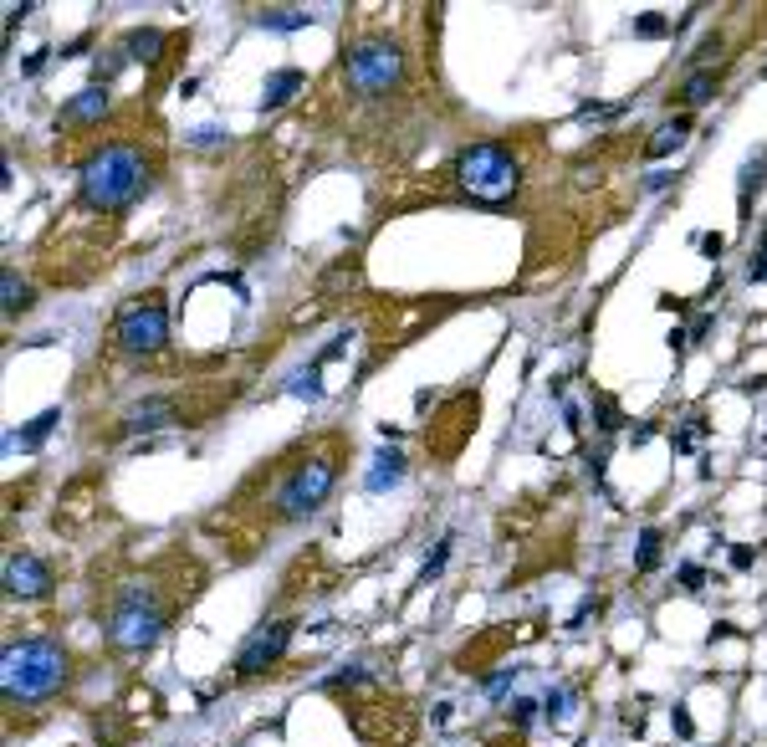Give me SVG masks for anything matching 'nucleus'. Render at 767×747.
<instances>
[{
	"label": "nucleus",
	"mask_w": 767,
	"mask_h": 747,
	"mask_svg": "<svg viewBox=\"0 0 767 747\" xmlns=\"http://www.w3.org/2000/svg\"><path fill=\"white\" fill-rule=\"evenodd\" d=\"M149 154L139 139H113V144H98L87 154V164L77 169V190H82V205L87 210H103V215H118L128 210L149 190Z\"/></svg>",
	"instance_id": "obj_1"
},
{
	"label": "nucleus",
	"mask_w": 767,
	"mask_h": 747,
	"mask_svg": "<svg viewBox=\"0 0 767 747\" xmlns=\"http://www.w3.org/2000/svg\"><path fill=\"white\" fill-rule=\"evenodd\" d=\"M72 676V661L62 640H47V635H31V640H11L6 655H0V691L16 707H36V701H52Z\"/></svg>",
	"instance_id": "obj_2"
},
{
	"label": "nucleus",
	"mask_w": 767,
	"mask_h": 747,
	"mask_svg": "<svg viewBox=\"0 0 767 747\" xmlns=\"http://www.w3.org/2000/svg\"><path fill=\"white\" fill-rule=\"evenodd\" d=\"M517 180H522V159L512 154V144L502 139H476L456 154V185L471 195V200H486V205H502L517 195Z\"/></svg>",
	"instance_id": "obj_3"
},
{
	"label": "nucleus",
	"mask_w": 767,
	"mask_h": 747,
	"mask_svg": "<svg viewBox=\"0 0 767 747\" xmlns=\"http://www.w3.org/2000/svg\"><path fill=\"white\" fill-rule=\"evenodd\" d=\"M169 604L159 599L154 584H128L118 599H113V614H108V640L128 655H144L159 645V635L169 630Z\"/></svg>",
	"instance_id": "obj_4"
},
{
	"label": "nucleus",
	"mask_w": 767,
	"mask_h": 747,
	"mask_svg": "<svg viewBox=\"0 0 767 747\" xmlns=\"http://www.w3.org/2000/svg\"><path fill=\"white\" fill-rule=\"evenodd\" d=\"M333 481H338V456H333V451L302 456V461L287 471L282 492H277V517H282V522H297V517H307V512H318V507L328 502V492H333Z\"/></svg>",
	"instance_id": "obj_5"
},
{
	"label": "nucleus",
	"mask_w": 767,
	"mask_h": 747,
	"mask_svg": "<svg viewBox=\"0 0 767 747\" xmlns=\"http://www.w3.org/2000/svg\"><path fill=\"white\" fill-rule=\"evenodd\" d=\"M343 77H348L353 93L379 98V93H389V87H399L404 52L394 47V41H358V47H348V57H343Z\"/></svg>",
	"instance_id": "obj_6"
},
{
	"label": "nucleus",
	"mask_w": 767,
	"mask_h": 747,
	"mask_svg": "<svg viewBox=\"0 0 767 747\" xmlns=\"http://www.w3.org/2000/svg\"><path fill=\"white\" fill-rule=\"evenodd\" d=\"M113 338L118 348H128V354H159V348L169 343V307L159 297H144L118 313L113 323Z\"/></svg>",
	"instance_id": "obj_7"
},
{
	"label": "nucleus",
	"mask_w": 767,
	"mask_h": 747,
	"mask_svg": "<svg viewBox=\"0 0 767 747\" xmlns=\"http://www.w3.org/2000/svg\"><path fill=\"white\" fill-rule=\"evenodd\" d=\"M292 630H297V620H266V625H256V630L241 640L236 661H231L236 681H256V676L272 671L282 655H287V645H292Z\"/></svg>",
	"instance_id": "obj_8"
},
{
	"label": "nucleus",
	"mask_w": 767,
	"mask_h": 747,
	"mask_svg": "<svg viewBox=\"0 0 767 747\" xmlns=\"http://www.w3.org/2000/svg\"><path fill=\"white\" fill-rule=\"evenodd\" d=\"M52 563L47 558H36V553H11L6 558V594L11 599H41V594H52Z\"/></svg>",
	"instance_id": "obj_9"
},
{
	"label": "nucleus",
	"mask_w": 767,
	"mask_h": 747,
	"mask_svg": "<svg viewBox=\"0 0 767 747\" xmlns=\"http://www.w3.org/2000/svg\"><path fill=\"white\" fill-rule=\"evenodd\" d=\"M108 108H113L108 82H87L82 93H72V103L57 113V128H93V123H103Z\"/></svg>",
	"instance_id": "obj_10"
},
{
	"label": "nucleus",
	"mask_w": 767,
	"mask_h": 747,
	"mask_svg": "<svg viewBox=\"0 0 767 747\" xmlns=\"http://www.w3.org/2000/svg\"><path fill=\"white\" fill-rule=\"evenodd\" d=\"M179 420V405L174 400H144V405H133L123 420H118V435H149V430H164V425H174Z\"/></svg>",
	"instance_id": "obj_11"
},
{
	"label": "nucleus",
	"mask_w": 767,
	"mask_h": 747,
	"mask_svg": "<svg viewBox=\"0 0 767 747\" xmlns=\"http://www.w3.org/2000/svg\"><path fill=\"white\" fill-rule=\"evenodd\" d=\"M302 87H307V72H302V67H277V72H266V82H261V108L292 103Z\"/></svg>",
	"instance_id": "obj_12"
},
{
	"label": "nucleus",
	"mask_w": 767,
	"mask_h": 747,
	"mask_svg": "<svg viewBox=\"0 0 767 747\" xmlns=\"http://www.w3.org/2000/svg\"><path fill=\"white\" fill-rule=\"evenodd\" d=\"M164 47H169V36H164L159 26H133V31L123 36L118 52H123L128 62H149V67H154V62L164 57Z\"/></svg>",
	"instance_id": "obj_13"
},
{
	"label": "nucleus",
	"mask_w": 767,
	"mask_h": 747,
	"mask_svg": "<svg viewBox=\"0 0 767 747\" xmlns=\"http://www.w3.org/2000/svg\"><path fill=\"white\" fill-rule=\"evenodd\" d=\"M686 134H691V118L681 113V118H675V123L655 128V139L645 144V154H650V159H665V154H675V149H681V144H686Z\"/></svg>",
	"instance_id": "obj_14"
},
{
	"label": "nucleus",
	"mask_w": 767,
	"mask_h": 747,
	"mask_svg": "<svg viewBox=\"0 0 767 747\" xmlns=\"http://www.w3.org/2000/svg\"><path fill=\"white\" fill-rule=\"evenodd\" d=\"M57 420H62V410H47V415H36L26 430L6 435V451H16V446H21V451H36V446H41V441H47V435H52V425H57Z\"/></svg>",
	"instance_id": "obj_15"
},
{
	"label": "nucleus",
	"mask_w": 767,
	"mask_h": 747,
	"mask_svg": "<svg viewBox=\"0 0 767 747\" xmlns=\"http://www.w3.org/2000/svg\"><path fill=\"white\" fill-rule=\"evenodd\" d=\"M716 82H721V72H691V77L681 82V93H675V98H681L686 108H706V103L716 98Z\"/></svg>",
	"instance_id": "obj_16"
},
{
	"label": "nucleus",
	"mask_w": 767,
	"mask_h": 747,
	"mask_svg": "<svg viewBox=\"0 0 767 747\" xmlns=\"http://www.w3.org/2000/svg\"><path fill=\"white\" fill-rule=\"evenodd\" d=\"M0 297H6V302H0V307H6V318H16V313H26V307L36 302V292L6 267V272H0Z\"/></svg>",
	"instance_id": "obj_17"
},
{
	"label": "nucleus",
	"mask_w": 767,
	"mask_h": 747,
	"mask_svg": "<svg viewBox=\"0 0 767 747\" xmlns=\"http://www.w3.org/2000/svg\"><path fill=\"white\" fill-rule=\"evenodd\" d=\"M374 466H379V471H369V481H364L369 492H384V487H399V481H404V456H399V451H379Z\"/></svg>",
	"instance_id": "obj_18"
},
{
	"label": "nucleus",
	"mask_w": 767,
	"mask_h": 747,
	"mask_svg": "<svg viewBox=\"0 0 767 747\" xmlns=\"http://www.w3.org/2000/svg\"><path fill=\"white\" fill-rule=\"evenodd\" d=\"M256 26H266V31H302V26H312V16L297 11V6H272V11L256 16Z\"/></svg>",
	"instance_id": "obj_19"
},
{
	"label": "nucleus",
	"mask_w": 767,
	"mask_h": 747,
	"mask_svg": "<svg viewBox=\"0 0 767 747\" xmlns=\"http://www.w3.org/2000/svg\"><path fill=\"white\" fill-rule=\"evenodd\" d=\"M762 174H767V154H757V159H747V164H742V185H737V200H742V215L752 210V190L762 185Z\"/></svg>",
	"instance_id": "obj_20"
},
{
	"label": "nucleus",
	"mask_w": 767,
	"mask_h": 747,
	"mask_svg": "<svg viewBox=\"0 0 767 747\" xmlns=\"http://www.w3.org/2000/svg\"><path fill=\"white\" fill-rule=\"evenodd\" d=\"M655 563H660V527H645V533H640V558H635V568H640V574H650Z\"/></svg>",
	"instance_id": "obj_21"
},
{
	"label": "nucleus",
	"mask_w": 767,
	"mask_h": 747,
	"mask_svg": "<svg viewBox=\"0 0 767 747\" xmlns=\"http://www.w3.org/2000/svg\"><path fill=\"white\" fill-rule=\"evenodd\" d=\"M665 31H670V21L660 11H640L635 16V36H665Z\"/></svg>",
	"instance_id": "obj_22"
},
{
	"label": "nucleus",
	"mask_w": 767,
	"mask_h": 747,
	"mask_svg": "<svg viewBox=\"0 0 767 747\" xmlns=\"http://www.w3.org/2000/svg\"><path fill=\"white\" fill-rule=\"evenodd\" d=\"M445 558H450V538H440V543H435V553L425 558V568H420V584H430V579L440 574V568H445Z\"/></svg>",
	"instance_id": "obj_23"
},
{
	"label": "nucleus",
	"mask_w": 767,
	"mask_h": 747,
	"mask_svg": "<svg viewBox=\"0 0 767 747\" xmlns=\"http://www.w3.org/2000/svg\"><path fill=\"white\" fill-rule=\"evenodd\" d=\"M747 277H752V282H767V231H762V241H757V251H752V261H747Z\"/></svg>",
	"instance_id": "obj_24"
},
{
	"label": "nucleus",
	"mask_w": 767,
	"mask_h": 747,
	"mask_svg": "<svg viewBox=\"0 0 767 747\" xmlns=\"http://www.w3.org/2000/svg\"><path fill=\"white\" fill-rule=\"evenodd\" d=\"M721 52V36H706V41H696V52H691V62H711Z\"/></svg>",
	"instance_id": "obj_25"
},
{
	"label": "nucleus",
	"mask_w": 767,
	"mask_h": 747,
	"mask_svg": "<svg viewBox=\"0 0 767 747\" xmlns=\"http://www.w3.org/2000/svg\"><path fill=\"white\" fill-rule=\"evenodd\" d=\"M757 563V548L752 543H732V568H752Z\"/></svg>",
	"instance_id": "obj_26"
},
{
	"label": "nucleus",
	"mask_w": 767,
	"mask_h": 747,
	"mask_svg": "<svg viewBox=\"0 0 767 747\" xmlns=\"http://www.w3.org/2000/svg\"><path fill=\"white\" fill-rule=\"evenodd\" d=\"M512 676H517V671H496V676H486V696H502V691L512 686Z\"/></svg>",
	"instance_id": "obj_27"
},
{
	"label": "nucleus",
	"mask_w": 767,
	"mask_h": 747,
	"mask_svg": "<svg viewBox=\"0 0 767 747\" xmlns=\"http://www.w3.org/2000/svg\"><path fill=\"white\" fill-rule=\"evenodd\" d=\"M670 727L681 732V737H691V732H696V722H691V712H686V707H675V712H670Z\"/></svg>",
	"instance_id": "obj_28"
},
{
	"label": "nucleus",
	"mask_w": 767,
	"mask_h": 747,
	"mask_svg": "<svg viewBox=\"0 0 767 747\" xmlns=\"http://www.w3.org/2000/svg\"><path fill=\"white\" fill-rule=\"evenodd\" d=\"M681 584H686V589H701V584H706L701 563H681Z\"/></svg>",
	"instance_id": "obj_29"
},
{
	"label": "nucleus",
	"mask_w": 767,
	"mask_h": 747,
	"mask_svg": "<svg viewBox=\"0 0 767 747\" xmlns=\"http://www.w3.org/2000/svg\"><path fill=\"white\" fill-rule=\"evenodd\" d=\"M532 712H537V707H532L527 696H517V701H512V722H517V727H527V722H532Z\"/></svg>",
	"instance_id": "obj_30"
},
{
	"label": "nucleus",
	"mask_w": 767,
	"mask_h": 747,
	"mask_svg": "<svg viewBox=\"0 0 767 747\" xmlns=\"http://www.w3.org/2000/svg\"><path fill=\"white\" fill-rule=\"evenodd\" d=\"M47 57H52V52H31V57L21 62V77H36L41 67H47Z\"/></svg>",
	"instance_id": "obj_31"
},
{
	"label": "nucleus",
	"mask_w": 767,
	"mask_h": 747,
	"mask_svg": "<svg viewBox=\"0 0 767 747\" xmlns=\"http://www.w3.org/2000/svg\"><path fill=\"white\" fill-rule=\"evenodd\" d=\"M26 16H31V0H21V6H11V11H6V31H16Z\"/></svg>",
	"instance_id": "obj_32"
},
{
	"label": "nucleus",
	"mask_w": 767,
	"mask_h": 747,
	"mask_svg": "<svg viewBox=\"0 0 767 747\" xmlns=\"http://www.w3.org/2000/svg\"><path fill=\"white\" fill-rule=\"evenodd\" d=\"M215 139H225L220 128H195V134H190V144H195V149H205V144H215Z\"/></svg>",
	"instance_id": "obj_33"
},
{
	"label": "nucleus",
	"mask_w": 767,
	"mask_h": 747,
	"mask_svg": "<svg viewBox=\"0 0 767 747\" xmlns=\"http://www.w3.org/2000/svg\"><path fill=\"white\" fill-rule=\"evenodd\" d=\"M563 707H568V691H553L548 696V717H563Z\"/></svg>",
	"instance_id": "obj_34"
},
{
	"label": "nucleus",
	"mask_w": 767,
	"mask_h": 747,
	"mask_svg": "<svg viewBox=\"0 0 767 747\" xmlns=\"http://www.w3.org/2000/svg\"><path fill=\"white\" fill-rule=\"evenodd\" d=\"M701 251L706 256H721V251H727V241H721V236H701Z\"/></svg>",
	"instance_id": "obj_35"
},
{
	"label": "nucleus",
	"mask_w": 767,
	"mask_h": 747,
	"mask_svg": "<svg viewBox=\"0 0 767 747\" xmlns=\"http://www.w3.org/2000/svg\"><path fill=\"white\" fill-rule=\"evenodd\" d=\"M670 180H675V174H650L645 190H650V195H655V190H670Z\"/></svg>",
	"instance_id": "obj_36"
},
{
	"label": "nucleus",
	"mask_w": 767,
	"mask_h": 747,
	"mask_svg": "<svg viewBox=\"0 0 767 747\" xmlns=\"http://www.w3.org/2000/svg\"><path fill=\"white\" fill-rule=\"evenodd\" d=\"M686 343H691V338H686L681 328H675V333H670V354H675V359H681V354H686Z\"/></svg>",
	"instance_id": "obj_37"
}]
</instances>
